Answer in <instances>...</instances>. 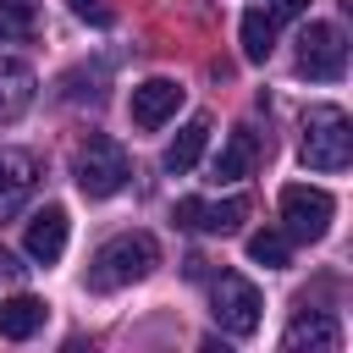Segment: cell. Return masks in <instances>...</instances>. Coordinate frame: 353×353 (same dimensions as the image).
<instances>
[{"label":"cell","instance_id":"6da1fadb","mask_svg":"<svg viewBox=\"0 0 353 353\" xmlns=\"http://www.w3.org/2000/svg\"><path fill=\"white\" fill-rule=\"evenodd\" d=\"M160 265V243L149 232H116L110 243H99L94 265H88V287L94 292H121L132 281H143Z\"/></svg>","mask_w":353,"mask_h":353},{"label":"cell","instance_id":"7a4b0ae2","mask_svg":"<svg viewBox=\"0 0 353 353\" xmlns=\"http://www.w3.org/2000/svg\"><path fill=\"white\" fill-rule=\"evenodd\" d=\"M353 160V121L342 105H309L303 116V165L309 171H347Z\"/></svg>","mask_w":353,"mask_h":353},{"label":"cell","instance_id":"3957f363","mask_svg":"<svg viewBox=\"0 0 353 353\" xmlns=\"http://www.w3.org/2000/svg\"><path fill=\"white\" fill-rule=\"evenodd\" d=\"M72 176H77V188H83L88 199H110V193L127 188L132 160H127V149H121L116 138L88 132V138L77 143V154H72Z\"/></svg>","mask_w":353,"mask_h":353},{"label":"cell","instance_id":"277c9868","mask_svg":"<svg viewBox=\"0 0 353 353\" xmlns=\"http://www.w3.org/2000/svg\"><path fill=\"white\" fill-rule=\"evenodd\" d=\"M331 215H336V199L325 188H309V182L281 188V232L292 243H320L331 232Z\"/></svg>","mask_w":353,"mask_h":353},{"label":"cell","instance_id":"5b68a950","mask_svg":"<svg viewBox=\"0 0 353 353\" xmlns=\"http://www.w3.org/2000/svg\"><path fill=\"white\" fill-rule=\"evenodd\" d=\"M210 314H215V325L226 331V336H254L259 331V287L248 281V276H237V270H221L215 281H210Z\"/></svg>","mask_w":353,"mask_h":353},{"label":"cell","instance_id":"8992f818","mask_svg":"<svg viewBox=\"0 0 353 353\" xmlns=\"http://www.w3.org/2000/svg\"><path fill=\"white\" fill-rule=\"evenodd\" d=\"M298 72L314 83H336L347 72V39L336 22H309L298 33Z\"/></svg>","mask_w":353,"mask_h":353},{"label":"cell","instance_id":"52a82bcc","mask_svg":"<svg viewBox=\"0 0 353 353\" xmlns=\"http://www.w3.org/2000/svg\"><path fill=\"white\" fill-rule=\"evenodd\" d=\"M176 221L193 226V232H204V237H226V232H237L248 221V199H221V204L215 199H182Z\"/></svg>","mask_w":353,"mask_h":353},{"label":"cell","instance_id":"ba28073f","mask_svg":"<svg viewBox=\"0 0 353 353\" xmlns=\"http://www.w3.org/2000/svg\"><path fill=\"white\" fill-rule=\"evenodd\" d=\"M39 193V160L28 149H0V221H11Z\"/></svg>","mask_w":353,"mask_h":353},{"label":"cell","instance_id":"9c48e42d","mask_svg":"<svg viewBox=\"0 0 353 353\" xmlns=\"http://www.w3.org/2000/svg\"><path fill=\"white\" fill-rule=\"evenodd\" d=\"M176 110H182V83H176V77H143V83L132 88V121H138L143 132L165 127Z\"/></svg>","mask_w":353,"mask_h":353},{"label":"cell","instance_id":"30bf717a","mask_svg":"<svg viewBox=\"0 0 353 353\" xmlns=\"http://www.w3.org/2000/svg\"><path fill=\"white\" fill-rule=\"evenodd\" d=\"M281 347H287V353H336V347H342V325H336L325 309H303V314H292V325L281 331Z\"/></svg>","mask_w":353,"mask_h":353},{"label":"cell","instance_id":"8fae6325","mask_svg":"<svg viewBox=\"0 0 353 353\" xmlns=\"http://www.w3.org/2000/svg\"><path fill=\"white\" fill-rule=\"evenodd\" d=\"M66 210L61 204H44L33 221H28V232H22V248H28V259L33 265H55L61 254H66Z\"/></svg>","mask_w":353,"mask_h":353},{"label":"cell","instance_id":"7c38bea8","mask_svg":"<svg viewBox=\"0 0 353 353\" xmlns=\"http://www.w3.org/2000/svg\"><path fill=\"white\" fill-rule=\"evenodd\" d=\"M39 94V77L22 55H0V121H17Z\"/></svg>","mask_w":353,"mask_h":353},{"label":"cell","instance_id":"4fadbf2b","mask_svg":"<svg viewBox=\"0 0 353 353\" xmlns=\"http://www.w3.org/2000/svg\"><path fill=\"white\" fill-rule=\"evenodd\" d=\"M254 160H259V138H254L248 127H237V132L221 143V154L210 160V176H215V182H237V176L254 171Z\"/></svg>","mask_w":353,"mask_h":353},{"label":"cell","instance_id":"5bb4252c","mask_svg":"<svg viewBox=\"0 0 353 353\" xmlns=\"http://www.w3.org/2000/svg\"><path fill=\"white\" fill-rule=\"evenodd\" d=\"M44 314H50V303H44V298L17 292V298H6V303H0V336H6V342H28V336L44 325Z\"/></svg>","mask_w":353,"mask_h":353},{"label":"cell","instance_id":"9a60e30c","mask_svg":"<svg viewBox=\"0 0 353 353\" xmlns=\"http://www.w3.org/2000/svg\"><path fill=\"white\" fill-rule=\"evenodd\" d=\"M204 143H210V116L182 121V127H176V138L165 143V171H171V176L193 171V165H199V154H204Z\"/></svg>","mask_w":353,"mask_h":353},{"label":"cell","instance_id":"2e32d148","mask_svg":"<svg viewBox=\"0 0 353 353\" xmlns=\"http://www.w3.org/2000/svg\"><path fill=\"white\" fill-rule=\"evenodd\" d=\"M237 44H243V61H270L276 50V17L265 6L243 11V28H237Z\"/></svg>","mask_w":353,"mask_h":353},{"label":"cell","instance_id":"e0dca14e","mask_svg":"<svg viewBox=\"0 0 353 353\" xmlns=\"http://www.w3.org/2000/svg\"><path fill=\"white\" fill-rule=\"evenodd\" d=\"M39 33V6L33 0H0V44H22Z\"/></svg>","mask_w":353,"mask_h":353},{"label":"cell","instance_id":"ac0fdd59","mask_svg":"<svg viewBox=\"0 0 353 353\" xmlns=\"http://www.w3.org/2000/svg\"><path fill=\"white\" fill-rule=\"evenodd\" d=\"M248 259L265 265V270H281V265L292 259V237H287V232H254V237H248Z\"/></svg>","mask_w":353,"mask_h":353},{"label":"cell","instance_id":"d6986e66","mask_svg":"<svg viewBox=\"0 0 353 353\" xmlns=\"http://www.w3.org/2000/svg\"><path fill=\"white\" fill-rule=\"evenodd\" d=\"M66 6H72V17H83L94 28H110V6H99V0H66Z\"/></svg>","mask_w":353,"mask_h":353},{"label":"cell","instance_id":"ffe728a7","mask_svg":"<svg viewBox=\"0 0 353 353\" xmlns=\"http://www.w3.org/2000/svg\"><path fill=\"white\" fill-rule=\"evenodd\" d=\"M265 11H270V17L281 22V17H303V11H309V0H270Z\"/></svg>","mask_w":353,"mask_h":353},{"label":"cell","instance_id":"44dd1931","mask_svg":"<svg viewBox=\"0 0 353 353\" xmlns=\"http://www.w3.org/2000/svg\"><path fill=\"white\" fill-rule=\"evenodd\" d=\"M22 270H28V265H17V254H11V248H0V281H17Z\"/></svg>","mask_w":353,"mask_h":353}]
</instances>
